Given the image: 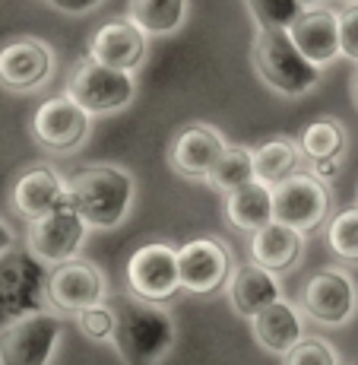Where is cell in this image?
<instances>
[{"instance_id":"cell-25","label":"cell","mask_w":358,"mask_h":365,"mask_svg":"<svg viewBox=\"0 0 358 365\" xmlns=\"http://www.w3.org/2000/svg\"><path fill=\"white\" fill-rule=\"evenodd\" d=\"M257 175H254V150L248 146H226L219 159H216L213 172L206 175V185L216 187L219 194H231L238 187L251 185Z\"/></svg>"},{"instance_id":"cell-1","label":"cell","mask_w":358,"mask_h":365,"mask_svg":"<svg viewBox=\"0 0 358 365\" xmlns=\"http://www.w3.org/2000/svg\"><path fill=\"white\" fill-rule=\"evenodd\" d=\"M178 340V324L162 308V302L121 299L115 305V343L124 365H159Z\"/></svg>"},{"instance_id":"cell-7","label":"cell","mask_w":358,"mask_h":365,"mask_svg":"<svg viewBox=\"0 0 358 365\" xmlns=\"http://www.w3.org/2000/svg\"><path fill=\"white\" fill-rule=\"evenodd\" d=\"M60 340V318L45 312L26 314L0 331V365H48Z\"/></svg>"},{"instance_id":"cell-31","label":"cell","mask_w":358,"mask_h":365,"mask_svg":"<svg viewBox=\"0 0 358 365\" xmlns=\"http://www.w3.org/2000/svg\"><path fill=\"white\" fill-rule=\"evenodd\" d=\"M339 16V51L342 58L349 61H358V4H349L342 6Z\"/></svg>"},{"instance_id":"cell-34","label":"cell","mask_w":358,"mask_h":365,"mask_svg":"<svg viewBox=\"0 0 358 365\" xmlns=\"http://www.w3.org/2000/svg\"><path fill=\"white\" fill-rule=\"evenodd\" d=\"M6 248H13V232L6 222H0V255H4Z\"/></svg>"},{"instance_id":"cell-33","label":"cell","mask_w":358,"mask_h":365,"mask_svg":"<svg viewBox=\"0 0 358 365\" xmlns=\"http://www.w3.org/2000/svg\"><path fill=\"white\" fill-rule=\"evenodd\" d=\"M98 4H102V0H51V6H58L60 13H89V10H95Z\"/></svg>"},{"instance_id":"cell-15","label":"cell","mask_w":358,"mask_h":365,"mask_svg":"<svg viewBox=\"0 0 358 365\" xmlns=\"http://www.w3.org/2000/svg\"><path fill=\"white\" fill-rule=\"evenodd\" d=\"M226 137L213 124H187L174 133L172 146H168V165L178 175L194 181H206V175L213 172L216 159L226 153Z\"/></svg>"},{"instance_id":"cell-13","label":"cell","mask_w":358,"mask_h":365,"mask_svg":"<svg viewBox=\"0 0 358 365\" xmlns=\"http://www.w3.org/2000/svg\"><path fill=\"white\" fill-rule=\"evenodd\" d=\"M54 73V54L38 38H13L0 48V86L10 93H35Z\"/></svg>"},{"instance_id":"cell-5","label":"cell","mask_w":358,"mask_h":365,"mask_svg":"<svg viewBox=\"0 0 358 365\" xmlns=\"http://www.w3.org/2000/svg\"><path fill=\"white\" fill-rule=\"evenodd\" d=\"M67 96L80 102L89 115H111L133 102L137 83L127 70L98 64L95 58H89L67 76Z\"/></svg>"},{"instance_id":"cell-12","label":"cell","mask_w":358,"mask_h":365,"mask_svg":"<svg viewBox=\"0 0 358 365\" xmlns=\"http://www.w3.org/2000/svg\"><path fill=\"white\" fill-rule=\"evenodd\" d=\"M301 302H305V312L311 321H317L324 327H342L355 314L358 292L346 270L327 267V270H317L305 283Z\"/></svg>"},{"instance_id":"cell-6","label":"cell","mask_w":358,"mask_h":365,"mask_svg":"<svg viewBox=\"0 0 358 365\" xmlns=\"http://www.w3.org/2000/svg\"><path fill=\"white\" fill-rule=\"evenodd\" d=\"M330 191L311 172H295L285 181L273 185V216L298 232H314L327 220Z\"/></svg>"},{"instance_id":"cell-11","label":"cell","mask_w":358,"mask_h":365,"mask_svg":"<svg viewBox=\"0 0 358 365\" xmlns=\"http://www.w3.org/2000/svg\"><path fill=\"white\" fill-rule=\"evenodd\" d=\"M89 111L70 96L45 99L32 115V137L51 153H70L89 137Z\"/></svg>"},{"instance_id":"cell-9","label":"cell","mask_w":358,"mask_h":365,"mask_svg":"<svg viewBox=\"0 0 358 365\" xmlns=\"http://www.w3.org/2000/svg\"><path fill=\"white\" fill-rule=\"evenodd\" d=\"M127 286L139 299L168 302L181 289L178 251L165 242H149L137 248L127 261Z\"/></svg>"},{"instance_id":"cell-23","label":"cell","mask_w":358,"mask_h":365,"mask_svg":"<svg viewBox=\"0 0 358 365\" xmlns=\"http://www.w3.org/2000/svg\"><path fill=\"white\" fill-rule=\"evenodd\" d=\"M301 146L289 137H273L260 143L254 150V175L257 181H266V185H279L285 181L289 175L298 172L301 165Z\"/></svg>"},{"instance_id":"cell-28","label":"cell","mask_w":358,"mask_h":365,"mask_svg":"<svg viewBox=\"0 0 358 365\" xmlns=\"http://www.w3.org/2000/svg\"><path fill=\"white\" fill-rule=\"evenodd\" d=\"M248 6L251 16L260 26H283V29H289L298 19V13L305 10L301 0H248Z\"/></svg>"},{"instance_id":"cell-18","label":"cell","mask_w":358,"mask_h":365,"mask_svg":"<svg viewBox=\"0 0 358 365\" xmlns=\"http://www.w3.org/2000/svg\"><path fill=\"white\" fill-rule=\"evenodd\" d=\"M228 299L235 305L238 314L254 318L263 308H270L273 302L283 299V286H279V273L266 270L263 264L248 261L238 264L228 277Z\"/></svg>"},{"instance_id":"cell-24","label":"cell","mask_w":358,"mask_h":365,"mask_svg":"<svg viewBox=\"0 0 358 365\" xmlns=\"http://www.w3.org/2000/svg\"><path fill=\"white\" fill-rule=\"evenodd\" d=\"M127 16L146 35H172L187 16V0H127Z\"/></svg>"},{"instance_id":"cell-2","label":"cell","mask_w":358,"mask_h":365,"mask_svg":"<svg viewBox=\"0 0 358 365\" xmlns=\"http://www.w3.org/2000/svg\"><path fill=\"white\" fill-rule=\"evenodd\" d=\"M67 200L89 229H115L133 203V178L117 165H89L67 178Z\"/></svg>"},{"instance_id":"cell-26","label":"cell","mask_w":358,"mask_h":365,"mask_svg":"<svg viewBox=\"0 0 358 365\" xmlns=\"http://www.w3.org/2000/svg\"><path fill=\"white\" fill-rule=\"evenodd\" d=\"M298 146L305 159H336L346 153V128L336 118H317L298 137Z\"/></svg>"},{"instance_id":"cell-37","label":"cell","mask_w":358,"mask_h":365,"mask_svg":"<svg viewBox=\"0 0 358 365\" xmlns=\"http://www.w3.org/2000/svg\"><path fill=\"white\" fill-rule=\"evenodd\" d=\"M346 4H358V0H346Z\"/></svg>"},{"instance_id":"cell-4","label":"cell","mask_w":358,"mask_h":365,"mask_svg":"<svg viewBox=\"0 0 358 365\" xmlns=\"http://www.w3.org/2000/svg\"><path fill=\"white\" fill-rule=\"evenodd\" d=\"M48 267L29 248H6L0 255V331L26 314L45 312L48 302Z\"/></svg>"},{"instance_id":"cell-14","label":"cell","mask_w":358,"mask_h":365,"mask_svg":"<svg viewBox=\"0 0 358 365\" xmlns=\"http://www.w3.org/2000/svg\"><path fill=\"white\" fill-rule=\"evenodd\" d=\"M105 299V277L95 264L70 257L64 264H54L48 273V302L54 312H83L86 305Z\"/></svg>"},{"instance_id":"cell-8","label":"cell","mask_w":358,"mask_h":365,"mask_svg":"<svg viewBox=\"0 0 358 365\" xmlns=\"http://www.w3.org/2000/svg\"><path fill=\"white\" fill-rule=\"evenodd\" d=\"M86 229H89L86 220L73 210V203L64 200L41 220L29 222V238L26 242H29V251L35 257H41L48 267H54L76 257V251L86 242Z\"/></svg>"},{"instance_id":"cell-21","label":"cell","mask_w":358,"mask_h":365,"mask_svg":"<svg viewBox=\"0 0 358 365\" xmlns=\"http://www.w3.org/2000/svg\"><path fill=\"white\" fill-rule=\"evenodd\" d=\"M301 251H305V232L285 226V222L273 220L263 229H257L251 235V261L263 264L273 273H285L301 261Z\"/></svg>"},{"instance_id":"cell-35","label":"cell","mask_w":358,"mask_h":365,"mask_svg":"<svg viewBox=\"0 0 358 365\" xmlns=\"http://www.w3.org/2000/svg\"><path fill=\"white\" fill-rule=\"evenodd\" d=\"M352 96H355V102H358V73H355V80H352Z\"/></svg>"},{"instance_id":"cell-10","label":"cell","mask_w":358,"mask_h":365,"mask_svg":"<svg viewBox=\"0 0 358 365\" xmlns=\"http://www.w3.org/2000/svg\"><path fill=\"white\" fill-rule=\"evenodd\" d=\"M178 267L181 289L191 296H213L231 277V251L219 238L200 235L178 248Z\"/></svg>"},{"instance_id":"cell-22","label":"cell","mask_w":358,"mask_h":365,"mask_svg":"<svg viewBox=\"0 0 358 365\" xmlns=\"http://www.w3.org/2000/svg\"><path fill=\"white\" fill-rule=\"evenodd\" d=\"M226 220L241 232L254 235L266 222H273V185L266 181H251V185L238 187V191L226 194Z\"/></svg>"},{"instance_id":"cell-16","label":"cell","mask_w":358,"mask_h":365,"mask_svg":"<svg viewBox=\"0 0 358 365\" xmlns=\"http://www.w3.org/2000/svg\"><path fill=\"white\" fill-rule=\"evenodd\" d=\"M89 58L98 64H108L117 70L133 73L146 58V32L137 23L127 19H108L93 32L89 38Z\"/></svg>"},{"instance_id":"cell-30","label":"cell","mask_w":358,"mask_h":365,"mask_svg":"<svg viewBox=\"0 0 358 365\" xmlns=\"http://www.w3.org/2000/svg\"><path fill=\"white\" fill-rule=\"evenodd\" d=\"M283 365H339V356L320 336H305L298 346L283 356Z\"/></svg>"},{"instance_id":"cell-29","label":"cell","mask_w":358,"mask_h":365,"mask_svg":"<svg viewBox=\"0 0 358 365\" xmlns=\"http://www.w3.org/2000/svg\"><path fill=\"white\" fill-rule=\"evenodd\" d=\"M76 327L89 340H111V334H115V308L105 305V302L86 305L83 312H76Z\"/></svg>"},{"instance_id":"cell-27","label":"cell","mask_w":358,"mask_h":365,"mask_svg":"<svg viewBox=\"0 0 358 365\" xmlns=\"http://www.w3.org/2000/svg\"><path fill=\"white\" fill-rule=\"evenodd\" d=\"M327 245L339 261L358 264V203L355 207H346L330 220L327 229Z\"/></svg>"},{"instance_id":"cell-20","label":"cell","mask_w":358,"mask_h":365,"mask_svg":"<svg viewBox=\"0 0 358 365\" xmlns=\"http://www.w3.org/2000/svg\"><path fill=\"white\" fill-rule=\"evenodd\" d=\"M251 331H254V340L260 343L266 353L285 356L289 349H295L305 340V321H301L298 308L289 305L285 299H279L251 318Z\"/></svg>"},{"instance_id":"cell-17","label":"cell","mask_w":358,"mask_h":365,"mask_svg":"<svg viewBox=\"0 0 358 365\" xmlns=\"http://www.w3.org/2000/svg\"><path fill=\"white\" fill-rule=\"evenodd\" d=\"M292 41L298 45V51L307 61H314L317 67L330 64L339 58V16L324 6H305L298 13V19L289 26Z\"/></svg>"},{"instance_id":"cell-36","label":"cell","mask_w":358,"mask_h":365,"mask_svg":"<svg viewBox=\"0 0 358 365\" xmlns=\"http://www.w3.org/2000/svg\"><path fill=\"white\" fill-rule=\"evenodd\" d=\"M301 4H305V6H320L324 0H301Z\"/></svg>"},{"instance_id":"cell-19","label":"cell","mask_w":358,"mask_h":365,"mask_svg":"<svg viewBox=\"0 0 358 365\" xmlns=\"http://www.w3.org/2000/svg\"><path fill=\"white\" fill-rule=\"evenodd\" d=\"M67 200V181L60 178L54 168L35 165L29 172H23L13 185V207L23 220H41L45 213H51L54 207Z\"/></svg>"},{"instance_id":"cell-32","label":"cell","mask_w":358,"mask_h":365,"mask_svg":"<svg viewBox=\"0 0 358 365\" xmlns=\"http://www.w3.org/2000/svg\"><path fill=\"white\" fill-rule=\"evenodd\" d=\"M339 172H342V159L339 156H336V159H314V163H311V175H317L324 185H327V181H333Z\"/></svg>"},{"instance_id":"cell-3","label":"cell","mask_w":358,"mask_h":365,"mask_svg":"<svg viewBox=\"0 0 358 365\" xmlns=\"http://www.w3.org/2000/svg\"><path fill=\"white\" fill-rule=\"evenodd\" d=\"M251 61L270 89L283 96H305L320 83V67L307 61L283 26H260L251 45Z\"/></svg>"}]
</instances>
